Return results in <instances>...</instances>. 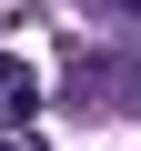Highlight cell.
Wrapping results in <instances>:
<instances>
[{"label": "cell", "mask_w": 141, "mask_h": 151, "mask_svg": "<svg viewBox=\"0 0 141 151\" xmlns=\"http://www.w3.org/2000/svg\"><path fill=\"white\" fill-rule=\"evenodd\" d=\"M101 10H121V20H141V0H101Z\"/></svg>", "instance_id": "1"}]
</instances>
